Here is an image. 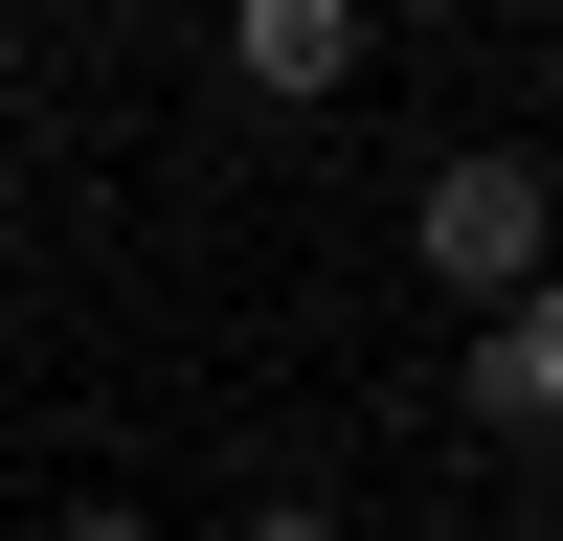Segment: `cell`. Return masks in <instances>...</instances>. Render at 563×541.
I'll return each mask as SVG.
<instances>
[{
    "mask_svg": "<svg viewBox=\"0 0 563 541\" xmlns=\"http://www.w3.org/2000/svg\"><path fill=\"white\" fill-rule=\"evenodd\" d=\"M406 270H429L451 316H496V294H541V270H563V180L519 158V135H451V158L406 180Z\"/></svg>",
    "mask_w": 563,
    "mask_h": 541,
    "instance_id": "1",
    "label": "cell"
},
{
    "mask_svg": "<svg viewBox=\"0 0 563 541\" xmlns=\"http://www.w3.org/2000/svg\"><path fill=\"white\" fill-rule=\"evenodd\" d=\"M225 68H249V113H339L361 90V0H225Z\"/></svg>",
    "mask_w": 563,
    "mask_h": 541,
    "instance_id": "2",
    "label": "cell"
},
{
    "mask_svg": "<svg viewBox=\"0 0 563 541\" xmlns=\"http://www.w3.org/2000/svg\"><path fill=\"white\" fill-rule=\"evenodd\" d=\"M474 429H563V270L474 316Z\"/></svg>",
    "mask_w": 563,
    "mask_h": 541,
    "instance_id": "3",
    "label": "cell"
},
{
    "mask_svg": "<svg viewBox=\"0 0 563 541\" xmlns=\"http://www.w3.org/2000/svg\"><path fill=\"white\" fill-rule=\"evenodd\" d=\"M225 541H339V496H249V519H225Z\"/></svg>",
    "mask_w": 563,
    "mask_h": 541,
    "instance_id": "4",
    "label": "cell"
},
{
    "mask_svg": "<svg viewBox=\"0 0 563 541\" xmlns=\"http://www.w3.org/2000/svg\"><path fill=\"white\" fill-rule=\"evenodd\" d=\"M45 541H158V519H135V496H68V519H45Z\"/></svg>",
    "mask_w": 563,
    "mask_h": 541,
    "instance_id": "5",
    "label": "cell"
}]
</instances>
